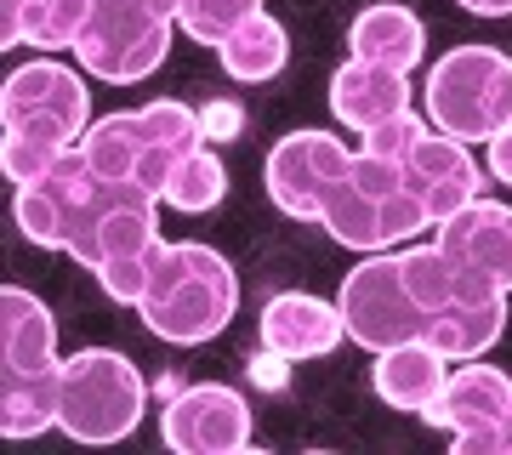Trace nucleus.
Listing matches in <instances>:
<instances>
[{"label":"nucleus","instance_id":"nucleus-1","mask_svg":"<svg viewBox=\"0 0 512 455\" xmlns=\"http://www.w3.org/2000/svg\"><path fill=\"white\" fill-rule=\"evenodd\" d=\"M86 126H92V91L69 63L40 57V63H23L6 74V86H0V131H6L0 165L12 182L46 177L69 148H80Z\"/></svg>","mask_w":512,"mask_h":455},{"label":"nucleus","instance_id":"nucleus-2","mask_svg":"<svg viewBox=\"0 0 512 455\" xmlns=\"http://www.w3.org/2000/svg\"><path fill=\"white\" fill-rule=\"evenodd\" d=\"M63 410V353L57 319L35 291H0V427L6 438H35Z\"/></svg>","mask_w":512,"mask_h":455},{"label":"nucleus","instance_id":"nucleus-3","mask_svg":"<svg viewBox=\"0 0 512 455\" xmlns=\"http://www.w3.org/2000/svg\"><path fill=\"white\" fill-rule=\"evenodd\" d=\"M143 325L171 347H200L228 330L239 313V279L228 268V256L200 245V239H177L154 256L148 291L137 302Z\"/></svg>","mask_w":512,"mask_h":455},{"label":"nucleus","instance_id":"nucleus-4","mask_svg":"<svg viewBox=\"0 0 512 455\" xmlns=\"http://www.w3.org/2000/svg\"><path fill=\"white\" fill-rule=\"evenodd\" d=\"M160 251H165L160 194H148V188H137V182L103 177V194H97V205L86 211L80 234L69 239V256L80 262V268L97 273V285H103L120 308H137Z\"/></svg>","mask_w":512,"mask_h":455},{"label":"nucleus","instance_id":"nucleus-5","mask_svg":"<svg viewBox=\"0 0 512 455\" xmlns=\"http://www.w3.org/2000/svg\"><path fill=\"white\" fill-rule=\"evenodd\" d=\"M319 228L330 239H342L353 251H393L404 239H416L421 228H433L421 200L410 194L399 160H382L370 148H353L348 171L336 177V188L325 194V211H319Z\"/></svg>","mask_w":512,"mask_h":455},{"label":"nucleus","instance_id":"nucleus-6","mask_svg":"<svg viewBox=\"0 0 512 455\" xmlns=\"http://www.w3.org/2000/svg\"><path fill=\"white\" fill-rule=\"evenodd\" d=\"M404 279L427 313V342L439 347L450 364L478 359L501 342L507 330V296L478 285L473 273H461L439 245H416L404 251Z\"/></svg>","mask_w":512,"mask_h":455},{"label":"nucleus","instance_id":"nucleus-7","mask_svg":"<svg viewBox=\"0 0 512 455\" xmlns=\"http://www.w3.org/2000/svg\"><path fill=\"white\" fill-rule=\"evenodd\" d=\"M205 137L200 114L177 103V97H160V103H143V109L126 114H103L86 126L80 137V154L114 182H137L148 194H160L171 165L183 160L188 148Z\"/></svg>","mask_w":512,"mask_h":455},{"label":"nucleus","instance_id":"nucleus-8","mask_svg":"<svg viewBox=\"0 0 512 455\" xmlns=\"http://www.w3.org/2000/svg\"><path fill=\"white\" fill-rule=\"evenodd\" d=\"M421 114L461 143H490L512 126V57L501 46H450L421 80Z\"/></svg>","mask_w":512,"mask_h":455},{"label":"nucleus","instance_id":"nucleus-9","mask_svg":"<svg viewBox=\"0 0 512 455\" xmlns=\"http://www.w3.org/2000/svg\"><path fill=\"white\" fill-rule=\"evenodd\" d=\"M143 410H148V382L126 353H114V347H80V353L63 359V410H57V427L74 444L131 438Z\"/></svg>","mask_w":512,"mask_h":455},{"label":"nucleus","instance_id":"nucleus-10","mask_svg":"<svg viewBox=\"0 0 512 455\" xmlns=\"http://www.w3.org/2000/svg\"><path fill=\"white\" fill-rule=\"evenodd\" d=\"M171 23L177 12H165L160 0H92V18L74 40V57L86 74L109 86H137L171 52Z\"/></svg>","mask_w":512,"mask_h":455},{"label":"nucleus","instance_id":"nucleus-11","mask_svg":"<svg viewBox=\"0 0 512 455\" xmlns=\"http://www.w3.org/2000/svg\"><path fill=\"white\" fill-rule=\"evenodd\" d=\"M336 308H342L348 342L370 347V353L427 336V313H421L416 291H410V279H404V256L370 251L365 262L342 279Z\"/></svg>","mask_w":512,"mask_h":455},{"label":"nucleus","instance_id":"nucleus-12","mask_svg":"<svg viewBox=\"0 0 512 455\" xmlns=\"http://www.w3.org/2000/svg\"><path fill=\"white\" fill-rule=\"evenodd\" d=\"M97 194H103V171L80 148H69L46 177L18 182L12 217H18L29 245H40V251H69V239L80 234V222L97 205Z\"/></svg>","mask_w":512,"mask_h":455},{"label":"nucleus","instance_id":"nucleus-13","mask_svg":"<svg viewBox=\"0 0 512 455\" xmlns=\"http://www.w3.org/2000/svg\"><path fill=\"white\" fill-rule=\"evenodd\" d=\"M160 438L177 455H239L251 450V399L239 387L200 382L177 387L160 410Z\"/></svg>","mask_w":512,"mask_h":455},{"label":"nucleus","instance_id":"nucleus-14","mask_svg":"<svg viewBox=\"0 0 512 455\" xmlns=\"http://www.w3.org/2000/svg\"><path fill=\"white\" fill-rule=\"evenodd\" d=\"M353 148H342V137H325V131H291L268 148V200L296 222H319L325 211V194L336 188V177L348 171Z\"/></svg>","mask_w":512,"mask_h":455},{"label":"nucleus","instance_id":"nucleus-15","mask_svg":"<svg viewBox=\"0 0 512 455\" xmlns=\"http://www.w3.org/2000/svg\"><path fill=\"white\" fill-rule=\"evenodd\" d=\"M507 404H512V376L507 370L461 359L456 370L444 376L439 404H433L421 421L450 427L461 455H495V427H501V416H507Z\"/></svg>","mask_w":512,"mask_h":455},{"label":"nucleus","instance_id":"nucleus-16","mask_svg":"<svg viewBox=\"0 0 512 455\" xmlns=\"http://www.w3.org/2000/svg\"><path fill=\"white\" fill-rule=\"evenodd\" d=\"M399 165H404V182H410V194L421 200V211H427L433 228H439L444 217H456L461 205H473L478 188H484L473 143H461V137H450V131H439V126L421 131L416 148H410Z\"/></svg>","mask_w":512,"mask_h":455},{"label":"nucleus","instance_id":"nucleus-17","mask_svg":"<svg viewBox=\"0 0 512 455\" xmlns=\"http://www.w3.org/2000/svg\"><path fill=\"white\" fill-rule=\"evenodd\" d=\"M433 245H439L461 273H473L478 285H490V291H501V296L512 291V205L478 194L473 205H461L456 217L439 222Z\"/></svg>","mask_w":512,"mask_h":455},{"label":"nucleus","instance_id":"nucleus-18","mask_svg":"<svg viewBox=\"0 0 512 455\" xmlns=\"http://www.w3.org/2000/svg\"><path fill=\"white\" fill-rule=\"evenodd\" d=\"M256 330H262V347L285 353L291 364L330 359V353L342 347V336H348V325H342V308H336V302H325V296H308V291H279V296H268V302H262V319H256Z\"/></svg>","mask_w":512,"mask_h":455},{"label":"nucleus","instance_id":"nucleus-19","mask_svg":"<svg viewBox=\"0 0 512 455\" xmlns=\"http://www.w3.org/2000/svg\"><path fill=\"white\" fill-rule=\"evenodd\" d=\"M330 114L365 137V131L410 114V74L387 69V63H370V57H348L342 69L330 74Z\"/></svg>","mask_w":512,"mask_h":455},{"label":"nucleus","instance_id":"nucleus-20","mask_svg":"<svg viewBox=\"0 0 512 455\" xmlns=\"http://www.w3.org/2000/svg\"><path fill=\"white\" fill-rule=\"evenodd\" d=\"M444 376H450V359L439 347L416 336V342H399V347H382L376 364H370V387L387 410H404V416H427L444 393Z\"/></svg>","mask_w":512,"mask_h":455},{"label":"nucleus","instance_id":"nucleus-21","mask_svg":"<svg viewBox=\"0 0 512 455\" xmlns=\"http://www.w3.org/2000/svg\"><path fill=\"white\" fill-rule=\"evenodd\" d=\"M348 57H370V63H387V69H416L421 57H427V29L410 6H365L348 29Z\"/></svg>","mask_w":512,"mask_h":455},{"label":"nucleus","instance_id":"nucleus-22","mask_svg":"<svg viewBox=\"0 0 512 455\" xmlns=\"http://www.w3.org/2000/svg\"><path fill=\"white\" fill-rule=\"evenodd\" d=\"M86 18H92V0H0V46L74 52Z\"/></svg>","mask_w":512,"mask_h":455},{"label":"nucleus","instance_id":"nucleus-23","mask_svg":"<svg viewBox=\"0 0 512 455\" xmlns=\"http://www.w3.org/2000/svg\"><path fill=\"white\" fill-rule=\"evenodd\" d=\"M217 57H222V74H228V80H239V86H262V80H274V74L285 69V57H291L285 23L268 18V12H256L245 29H234V35L222 40Z\"/></svg>","mask_w":512,"mask_h":455},{"label":"nucleus","instance_id":"nucleus-24","mask_svg":"<svg viewBox=\"0 0 512 455\" xmlns=\"http://www.w3.org/2000/svg\"><path fill=\"white\" fill-rule=\"evenodd\" d=\"M222 194H228V165H222L217 148L194 143L183 160L171 165V177H165L160 200L171 211H188V217H200V211H217Z\"/></svg>","mask_w":512,"mask_h":455},{"label":"nucleus","instance_id":"nucleus-25","mask_svg":"<svg viewBox=\"0 0 512 455\" xmlns=\"http://www.w3.org/2000/svg\"><path fill=\"white\" fill-rule=\"evenodd\" d=\"M262 12V0H183L177 6V23L183 35H194L200 46H222V40L245 29V23Z\"/></svg>","mask_w":512,"mask_h":455},{"label":"nucleus","instance_id":"nucleus-26","mask_svg":"<svg viewBox=\"0 0 512 455\" xmlns=\"http://www.w3.org/2000/svg\"><path fill=\"white\" fill-rule=\"evenodd\" d=\"M427 126H433V120L410 109V114H399V120H387V126L365 131V143H359V148H370V154H382V160H404V154L416 148V137H421Z\"/></svg>","mask_w":512,"mask_h":455},{"label":"nucleus","instance_id":"nucleus-27","mask_svg":"<svg viewBox=\"0 0 512 455\" xmlns=\"http://www.w3.org/2000/svg\"><path fill=\"white\" fill-rule=\"evenodd\" d=\"M484 171H490L495 182H507V188H512V126L495 131L490 143H484Z\"/></svg>","mask_w":512,"mask_h":455},{"label":"nucleus","instance_id":"nucleus-28","mask_svg":"<svg viewBox=\"0 0 512 455\" xmlns=\"http://www.w3.org/2000/svg\"><path fill=\"white\" fill-rule=\"evenodd\" d=\"M200 126H205V137H234V131H239V109H234V103H217V109L200 114Z\"/></svg>","mask_w":512,"mask_h":455},{"label":"nucleus","instance_id":"nucleus-29","mask_svg":"<svg viewBox=\"0 0 512 455\" xmlns=\"http://www.w3.org/2000/svg\"><path fill=\"white\" fill-rule=\"evenodd\" d=\"M461 12H478V18H512V0H456Z\"/></svg>","mask_w":512,"mask_h":455},{"label":"nucleus","instance_id":"nucleus-30","mask_svg":"<svg viewBox=\"0 0 512 455\" xmlns=\"http://www.w3.org/2000/svg\"><path fill=\"white\" fill-rule=\"evenodd\" d=\"M495 455H512V404H507V416H501V427H495Z\"/></svg>","mask_w":512,"mask_h":455},{"label":"nucleus","instance_id":"nucleus-31","mask_svg":"<svg viewBox=\"0 0 512 455\" xmlns=\"http://www.w3.org/2000/svg\"><path fill=\"white\" fill-rule=\"evenodd\" d=\"M160 6H165V12H177V6H183V0H160Z\"/></svg>","mask_w":512,"mask_h":455}]
</instances>
